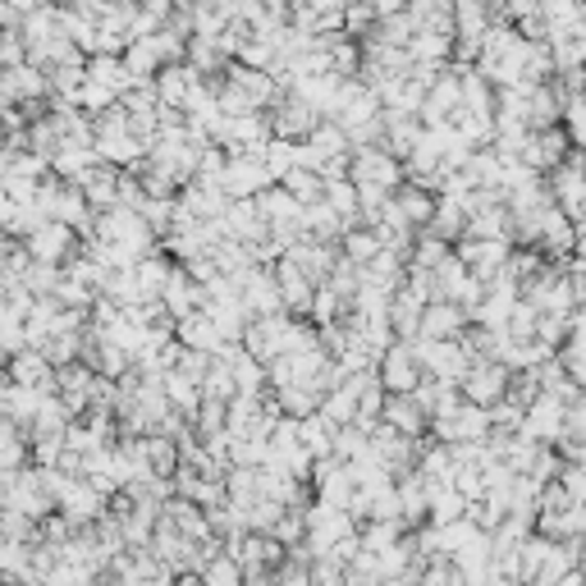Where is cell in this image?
Wrapping results in <instances>:
<instances>
[{"label": "cell", "mask_w": 586, "mask_h": 586, "mask_svg": "<svg viewBox=\"0 0 586 586\" xmlns=\"http://www.w3.org/2000/svg\"><path fill=\"white\" fill-rule=\"evenodd\" d=\"M430 436L445 440V445H486L490 436H496V422H490V408L462 404L454 417L430 422Z\"/></svg>", "instance_id": "8992f818"}, {"label": "cell", "mask_w": 586, "mask_h": 586, "mask_svg": "<svg viewBox=\"0 0 586 586\" xmlns=\"http://www.w3.org/2000/svg\"><path fill=\"white\" fill-rule=\"evenodd\" d=\"M408 344L417 349V358H422V366H426V376L449 381V385H462V376H468L472 362H477L462 339H426V334H417V339H408Z\"/></svg>", "instance_id": "7a4b0ae2"}, {"label": "cell", "mask_w": 586, "mask_h": 586, "mask_svg": "<svg viewBox=\"0 0 586 586\" xmlns=\"http://www.w3.org/2000/svg\"><path fill=\"white\" fill-rule=\"evenodd\" d=\"M280 183H285V189H289V193H294L302 206H312V202H321V198H326V174H321V170L294 166V170H289Z\"/></svg>", "instance_id": "b9f144b4"}, {"label": "cell", "mask_w": 586, "mask_h": 586, "mask_svg": "<svg viewBox=\"0 0 586 586\" xmlns=\"http://www.w3.org/2000/svg\"><path fill=\"white\" fill-rule=\"evenodd\" d=\"M394 202H398V211L408 215V225H413V230H426V225H430V215H436V202H440V198L430 193V189H422V183L408 179L404 189L394 193Z\"/></svg>", "instance_id": "836d02e7"}, {"label": "cell", "mask_w": 586, "mask_h": 586, "mask_svg": "<svg viewBox=\"0 0 586 586\" xmlns=\"http://www.w3.org/2000/svg\"><path fill=\"white\" fill-rule=\"evenodd\" d=\"M454 262V243H445L440 234H430V230H422L417 234V243H413V270H430V275H436L440 266H449Z\"/></svg>", "instance_id": "8d00e7d4"}, {"label": "cell", "mask_w": 586, "mask_h": 586, "mask_svg": "<svg viewBox=\"0 0 586 586\" xmlns=\"http://www.w3.org/2000/svg\"><path fill=\"white\" fill-rule=\"evenodd\" d=\"M339 248H344V257H349V262L372 266V262L385 253V243H381V234H376L372 225H353L344 238H339Z\"/></svg>", "instance_id": "f35d334b"}, {"label": "cell", "mask_w": 586, "mask_h": 586, "mask_svg": "<svg viewBox=\"0 0 586 586\" xmlns=\"http://www.w3.org/2000/svg\"><path fill=\"white\" fill-rule=\"evenodd\" d=\"M243 586H275V573H248Z\"/></svg>", "instance_id": "11a10c76"}, {"label": "cell", "mask_w": 586, "mask_h": 586, "mask_svg": "<svg viewBox=\"0 0 586 586\" xmlns=\"http://www.w3.org/2000/svg\"><path fill=\"white\" fill-rule=\"evenodd\" d=\"M513 248H518V243H509V238H462L454 253L462 257V266H468L472 275H481V280L490 285V280H496V275L509 266Z\"/></svg>", "instance_id": "5bb4252c"}, {"label": "cell", "mask_w": 586, "mask_h": 586, "mask_svg": "<svg viewBox=\"0 0 586 586\" xmlns=\"http://www.w3.org/2000/svg\"><path fill=\"white\" fill-rule=\"evenodd\" d=\"M179 344H183V349H198V353H221L230 339H225L221 326H215V317L202 307V312H193V317L179 321Z\"/></svg>", "instance_id": "484cf974"}, {"label": "cell", "mask_w": 586, "mask_h": 586, "mask_svg": "<svg viewBox=\"0 0 586 586\" xmlns=\"http://www.w3.org/2000/svg\"><path fill=\"white\" fill-rule=\"evenodd\" d=\"M545 179H550V193H554V202H560V211H568L577 221V215L586 211V151L573 147V157L560 170H550Z\"/></svg>", "instance_id": "8fae6325"}, {"label": "cell", "mask_w": 586, "mask_h": 586, "mask_svg": "<svg viewBox=\"0 0 586 586\" xmlns=\"http://www.w3.org/2000/svg\"><path fill=\"white\" fill-rule=\"evenodd\" d=\"M468 326H472L468 307H458L449 298H436V302L426 307V317H422V334L426 339H462V334H468Z\"/></svg>", "instance_id": "603a6c76"}, {"label": "cell", "mask_w": 586, "mask_h": 586, "mask_svg": "<svg viewBox=\"0 0 586 586\" xmlns=\"http://www.w3.org/2000/svg\"><path fill=\"white\" fill-rule=\"evenodd\" d=\"M321 413H326L334 426H353V422H358V413H362V394H358L353 376H349L344 385H334V390L321 398Z\"/></svg>", "instance_id": "e575fe53"}, {"label": "cell", "mask_w": 586, "mask_h": 586, "mask_svg": "<svg viewBox=\"0 0 586 586\" xmlns=\"http://www.w3.org/2000/svg\"><path fill=\"white\" fill-rule=\"evenodd\" d=\"M275 398H280V408H285V417H312V413H321V394L317 390H307V385H285V390H275Z\"/></svg>", "instance_id": "7dc6e473"}, {"label": "cell", "mask_w": 586, "mask_h": 586, "mask_svg": "<svg viewBox=\"0 0 586 586\" xmlns=\"http://www.w3.org/2000/svg\"><path fill=\"white\" fill-rule=\"evenodd\" d=\"M174 586H206V582H202V573H183V577H174Z\"/></svg>", "instance_id": "9f6ffc18"}, {"label": "cell", "mask_w": 586, "mask_h": 586, "mask_svg": "<svg viewBox=\"0 0 586 586\" xmlns=\"http://www.w3.org/2000/svg\"><path fill=\"white\" fill-rule=\"evenodd\" d=\"M289 257H294V262H298L307 275H312L317 285H326V280H330V270L339 266L334 243H326V238H312V234H307V238H298L294 248H289Z\"/></svg>", "instance_id": "4316f807"}, {"label": "cell", "mask_w": 586, "mask_h": 586, "mask_svg": "<svg viewBox=\"0 0 586 586\" xmlns=\"http://www.w3.org/2000/svg\"><path fill=\"white\" fill-rule=\"evenodd\" d=\"M417 586H468V582H462L458 564L440 554V560H430V564L422 568V582H417Z\"/></svg>", "instance_id": "f907efd6"}, {"label": "cell", "mask_w": 586, "mask_h": 586, "mask_svg": "<svg viewBox=\"0 0 586 586\" xmlns=\"http://www.w3.org/2000/svg\"><path fill=\"white\" fill-rule=\"evenodd\" d=\"M243 577H248V568H243L230 550L211 554V564L202 568V582H206V586H243Z\"/></svg>", "instance_id": "bcb514c9"}, {"label": "cell", "mask_w": 586, "mask_h": 586, "mask_svg": "<svg viewBox=\"0 0 586 586\" xmlns=\"http://www.w3.org/2000/svg\"><path fill=\"white\" fill-rule=\"evenodd\" d=\"M404 536H408V522H366V528H362V550L381 554V550L398 545Z\"/></svg>", "instance_id": "c3c4849f"}, {"label": "cell", "mask_w": 586, "mask_h": 586, "mask_svg": "<svg viewBox=\"0 0 586 586\" xmlns=\"http://www.w3.org/2000/svg\"><path fill=\"white\" fill-rule=\"evenodd\" d=\"M10 381H19V385H33V390H46V394H55V381H60V366L42 353V349H23V353H14L10 358Z\"/></svg>", "instance_id": "cb8c5ba5"}, {"label": "cell", "mask_w": 586, "mask_h": 586, "mask_svg": "<svg viewBox=\"0 0 586 586\" xmlns=\"http://www.w3.org/2000/svg\"><path fill=\"white\" fill-rule=\"evenodd\" d=\"M262 161H266V170L275 174V179H285L298 161H302V142H289V138H270L266 142V151H262Z\"/></svg>", "instance_id": "f6af8a7d"}, {"label": "cell", "mask_w": 586, "mask_h": 586, "mask_svg": "<svg viewBox=\"0 0 586 586\" xmlns=\"http://www.w3.org/2000/svg\"><path fill=\"white\" fill-rule=\"evenodd\" d=\"M225 230H230V238L248 243V248H262V243L270 238V221H266V211L257 206V198H238V202H230V211H225Z\"/></svg>", "instance_id": "ffe728a7"}, {"label": "cell", "mask_w": 586, "mask_h": 586, "mask_svg": "<svg viewBox=\"0 0 586 586\" xmlns=\"http://www.w3.org/2000/svg\"><path fill=\"white\" fill-rule=\"evenodd\" d=\"M92 142H97V151H102V161H106V166L134 170V166L147 161V142L129 129V110H125V102H119L115 110H106V115L92 119Z\"/></svg>", "instance_id": "6da1fadb"}, {"label": "cell", "mask_w": 586, "mask_h": 586, "mask_svg": "<svg viewBox=\"0 0 586 586\" xmlns=\"http://www.w3.org/2000/svg\"><path fill=\"white\" fill-rule=\"evenodd\" d=\"M134 270H138L142 294H147V298H161V294H166V285H170V275H174V262H170V253H161V248H157L151 257H142Z\"/></svg>", "instance_id": "ab89813d"}, {"label": "cell", "mask_w": 586, "mask_h": 586, "mask_svg": "<svg viewBox=\"0 0 586 586\" xmlns=\"http://www.w3.org/2000/svg\"><path fill=\"white\" fill-rule=\"evenodd\" d=\"M398 500H404V522H408V532L426 528V522H430V486H426V477H422L417 468L398 477Z\"/></svg>", "instance_id": "4dcf8cb0"}, {"label": "cell", "mask_w": 586, "mask_h": 586, "mask_svg": "<svg viewBox=\"0 0 586 586\" xmlns=\"http://www.w3.org/2000/svg\"><path fill=\"white\" fill-rule=\"evenodd\" d=\"M468 509H472V500L462 496L458 486L430 490V522H436V528H445V522H454V518H468Z\"/></svg>", "instance_id": "60d3db41"}, {"label": "cell", "mask_w": 586, "mask_h": 586, "mask_svg": "<svg viewBox=\"0 0 586 586\" xmlns=\"http://www.w3.org/2000/svg\"><path fill=\"white\" fill-rule=\"evenodd\" d=\"M358 536V518L349 509H334V504H312L307 509V545H312V554H330L339 541Z\"/></svg>", "instance_id": "5b68a950"}, {"label": "cell", "mask_w": 586, "mask_h": 586, "mask_svg": "<svg viewBox=\"0 0 586 586\" xmlns=\"http://www.w3.org/2000/svg\"><path fill=\"white\" fill-rule=\"evenodd\" d=\"M97 166H102V151H97V142H92V138H65V142H60V151L51 157L55 179H70V183H78L87 170H97Z\"/></svg>", "instance_id": "7402d4cb"}, {"label": "cell", "mask_w": 586, "mask_h": 586, "mask_svg": "<svg viewBox=\"0 0 586 586\" xmlns=\"http://www.w3.org/2000/svg\"><path fill=\"white\" fill-rule=\"evenodd\" d=\"M568 157H573V134H568L564 125H554V129H532L528 147H522V166H532L536 174L560 170Z\"/></svg>", "instance_id": "7c38bea8"}, {"label": "cell", "mask_w": 586, "mask_h": 586, "mask_svg": "<svg viewBox=\"0 0 586 586\" xmlns=\"http://www.w3.org/2000/svg\"><path fill=\"white\" fill-rule=\"evenodd\" d=\"M125 65H129V74L138 78V83H151L157 78L170 60H166V51H161V42L157 38H138V42H129V51H125Z\"/></svg>", "instance_id": "d6a6232c"}, {"label": "cell", "mask_w": 586, "mask_h": 586, "mask_svg": "<svg viewBox=\"0 0 586 586\" xmlns=\"http://www.w3.org/2000/svg\"><path fill=\"white\" fill-rule=\"evenodd\" d=\"M78 183H83V193H87L92 211H110V206H119V183H125V170L102 161L97 170H87Z\"/></svg>", "instance_id": "f1b7e54d"}, {"label": "cell", "mask_w": 586, "mask_h": 586, "mask_svg": "<svg viewBox=\"0 0 586 586\" xmlns=\"http://www.w3.org/2000/svg\"><path fill=\"white\" fill-rule=\"evenodd\" d=\"M106 490L92 481V477H70V486L60 490V513H65L74 528H97L106 518Z\"/></svg>", "instance_id": "9c48e42d"}, {"label": "cell", "mask_w": 586, "mask_h": 586, "mask_svg": "<svg viewBox=\"0 0 586 586\" xmlns=\"http://www.w3.org/2000/svg\"><path fill=\"white\" fill-rule=\"evenodd\" d=\"M509 390H513V366H504L496 358H477L472 372L462 376V398H468V404H481V408L504 404Z\"/></svg>", "instance_id": "277c9868"}, {"label": "cell", "mask_w": 586, "mask_h": 586, "mask_svg": "<svg viewBox=\"0 0 586 586\" xmlns=\"http://www.w3.org/2000/svg\"><path fill=\"white\" fill-rule=\"evenodd\" d=\"M275 586H317V582H312V568H307V564L285 560L280 568H275Z\"/></svg>", "instance_id": "db71d44e"}, {"label": "cell", "mask_w": 586, "mask_h": 586, "mask_svg": "<svg viewBox=\"0 0 586 586\" xmlns=\"http://www.w3.org/2000/svg\"><path fill=\"white\" fill-rule=\"evenodd\" d=\"M381 422H390V426H398L404 436H426L430 430V417H426V408L417 404V394H390L385 398V413H381Z\"/></svg>", "instance_id": "f546056e"}, {"label": "cell", "mask_w": 586, "mask_h": 586, "mask_svg": "<svg viewBox=\"0 0 586 586\" xmlns=\"http://www.w3.org/2000/svg\"><path fill=\"white\" fill-rule=\"evenodd\" d=\"M46 398H51L46 390H33V385H19V381H10V385H6V398H0V404H6V417H10V422H19V426H33Z\"/></svg>", "instance_id": "1f68e13d"}, {"label": "cell", "mask_w": 586, "mask_h": 586, "mask_svg": "<svg viewBox=\"0 0 586 586\" xmlns=\"http://www.w3.org/2000/svg\"><path fill=\"white\" fill-rule=\"evenodd\" d=\"M225 490H230V500H234V504L253 509V504L262 500V468H230Z\"/></svg>", "instance_id": "ee69618b"}, {"label": "cell", "mask_w": 586, "mask_h": 586, "mask_svg": "<svg viewBox=\"0 0 586 586\" xmlns=\"http://www.w3.org/2000/svg\"><path fill=\"white\" fill-rule=\"evenodd\" d=\"M221 183H225V193L238 202V198H262L270 183H280L270 170H266V161L262 157H230V166H225V174H221Z\"/></svg>", "instance_id": "2e32d148"}, {"label": "cell", "mask_w": 586, "mask_h": 586, "mask_svg": "<svg viewBox=\"0 0 586 586\" xmlns=\"http://www.w3.org/2000/svg\"><path fill=\"white\" fill-rule=\"evenodd\" d=\"M577 257H586V234H582V238H577Z\"/></svg>", "instance_id": "6f0895ef"}, {"label": "cell", "mask_w": 586, "mask_h": 586, "mask_svg": "<svg viewBox=\"0 0 586 586\" xmlns=\"http://www.w3.org/2000/svg\"><path fill=\"white\" fill-rule=\"evenodd\" d=\"M174 486H179V496L193 500L198 509H215V504L230 500L225 481H221V477H202L198 468H179V472H174Z\"/></svg>", "instance_id": "83f0119b"}, {"label": "cell", "mask_w": 586, "mask_h": 586, "mask_svg": "<svg viewBox=\"0 0 586 586\" xmlns=\"http://www.w3.org/2000/svg\"><path fill=\"white\" fill-rule=\"evenodd\" d=\"M183 211H193L198 221H225V211H230V193H225V183L221 179H193V183H183V193H179Z\"/></svg>", "instance_id": "d6986e66"}, {"label": "cell", "mask_w": 586, "mask_h": 586, "mask_svg": "<svg viewBox=\"0 0 586 586\" xmlns=\"http://www.w3.org/2000/svg\"><path fill=\"white\" fill-rule=\"evenodd\" d=\"M275 280H280V294H285V312H294V317H312V302H317V280L307 275L289 253L275 262Z\"/></svg>", "instance_id": "e0dca14e"}, {"label": "cell", "mask_w": 586, "mask_h": 586, "mask_svg": "<svg viewBox=\"0 0 586 586\" xmlns=\"http://www.w3.org/2000/svg\"><path fill=\"white\" fill-rule=\"evenodd\" d=\"M344 560H339V554H317L312 560V582L317 586H344Z\"/></svg>", "instance_id": "816d5d0a"}, {"label": "cell", "mask_w": 586, "mask_h": 586, "mask_svg": "<svg viewBox=\"0 0 586 586\" xmlns=\"http://www.w3.org/2000/svg\"><path fill=\"white\" fill-rule=\"evenodd\" d=\"M28 102H51V74L33 60L6 70V106H28Z\"/></svg>", "instance_id": "44dd1931"}, {"label": "cell", "mask_w": 586, "mask_h": 586, "mask_svg": "<svg viewBox=\"0 0 586 586\" xmlns=\"http://www.w3.org/2000/svg\"><path fill=\"white\" fill-rule=\"evenodd\" d=\"M522 436H532V440H541V445H560V440L568 436V404H560V398L541 394L536 404L528 408Z\"/></svg>", "instance_id": "ac0fdd59"}, {"label": "cell", "mask_w": 586, "mask_h": 586, "mask_svg": "<svg viewBox=\"0 0 586 586\" xmlns=\"http://www.w3.org/2000/svg\"><path fill=\"white\" fill-rule=\"evenodd\" d=\"M280 518H285V504H280V500H266V496H262V500L248 509L253 532H266V536L275 532V522H280Z\"/></svg>", "instance_id": "f5cc1de1"}, {"label": "cell", "mask_w": 586, "mask_h": 586, "mask_svg": "<svg viewBox=\"0 0 586 586\" xmlns=\"http://www.w3.org/2000/svg\"><path fill=\"white\" fill-rule=\"evenodd\" d=\"M349 179L358 183V189H385V193H398V189L408 183V166L398 161L390 147H362V151H353Z\"/></svg>", "instance_id": "3957f363"}, {"label": "cell", "mask_w": 586, "mask_h": 586, "mask_svg": "<svg viewBox=\"0 0 586 586\" xmlns=\"http://www.w3.org/2000/svg\"><path fill=\"white\" fill-rule=\"evenodd\" d=\"M275 541H280V545H302L307 541V509H285V518L280 522H275V532H270Z\"/></svg>", "instance_id": "681fc988"}, {"label": "cell", "mask_w": 586, "mask_h": 586, "mask_svg": "<svg viewBox=\"0 0 586 586\" xmlns=\"http://www.w3.org/2000/svg\"><path fill=\"white\" fill-rule=\"evenodd\" d=\"M302 430V445L312 449V458H334V440H339V426L326 417V413H312V417H302L298 422Z\"/></svg>", "instance_id": "74e56055"}, {"label": "cell", "mask_w": 586, "mask_h": 586, "mask_svg": "<svg viewBox=\"0 0 586 586\" xmlns=\"http://www.w3.org/2000/svg\"><path fill=\"white\" fill-rule=\"evenodd\" d=\"M321 110L307 106L302 97H294V92H285L280 102L270 106V125H275V138H289V142H307L317 129H321Z\"/></svg>", "instance_id": "30bf717a"}, {"label": "cell", "mask_w": 586, "mask_h": 586, "mask_svg": "<svg viewBox=\"0 0 586 586\" xmlns=\"http://www.w3.org/2000/svg\"><path fill=\"white\" fill-rule=\"evenodd\" d=\"M202 78L206 74H198L189 60H183V65H166L161 74H157V92H161V106H170V110H183L193 102V92L202 87Z\"/></svg>", "instance_id": "d4e9b609"}, {"label": "cell", "mask_w": 586, "mask_h": 586, "mask_svg": "<svg viewBox=\"0 0 586 586\" xmlns=\"http://www.w3.org/2000/svg\"><path fill=\"white\" fill-rule=\"evenodd\" d=\"M381 381L390 394H417V385L426 381V366L417 358V349L408 344V339H398V344L381 358Z\"/></svg>", "instance_id": "4fadbf2b"}, {"label": "cell", "mask_w": 586, "mask_h": 586, "mask_svg": "<svg viewBox=\"0 0 586 586\" xmlns=\"http://www.w3.org/2000/svg\"><path fill=\"white\" fill-rule=\"evenodd\" d=\"M312 490H317L321 504L349 509L353 496H358V477H353L349 462H339V458H317V468H312Z\"/></svg>", "instance_id": "9a60e30c"}, {"label": "cell", "mask_w": 586, "mask_h": 586, "mask_svg": "<svg viewBox=\"0 0 586 586\" xmlns=\"http://www.w3.org/2000/svg\"><path fill=\"white\" fill-rule=\"evenodd\" d=\"M430 528H436V522H430ZM477 532H486L481 528V522L468 513V518H454V522H445V528H436V536H440V554H445V560H454V554L462 550V545H468Z\"/></svg>", "instance_id": "7bdbcfd3"}, {"label": "cell", "mask_w": 586, "mask_h": 586, "mask_svg": "<svg viewBox=\"0 0 586 586\" xmlns=\"http://www.w3.org/2000/svg\"><path fill=\"white\" fill-rule=\"evenodd\" d=\"M334 358L326 349H298V353H285V358H275L270 362V385L275 390H285V385H307V390H317V381L326 376V366ZM321 394V390H317Z\"/></svg>", "instance_id": "ba28073f"}, {"label": "cell", "mask_w": 586, "mask_h": 586, "mask_svg": "<svg viewBox=\"0 0 586 586\" xmlns=\"http://www.w3.org/2000/svg\"><path fill=\"white\" fill-rule=\"evenodd\" d=\"M23 243H28V253H33V262H51V266H70L83 253V234L74 225H65V221H46Z\"/></svg>", "instance_id": "52a82bcc"}, {"label": "cell", "mask_w": 586, "mask_h": 586, "mask_svg": "<svg viewBox=\"0 0 586 586\" xmlns=\"http://www.w3.org/2000/svg\"><path fill=\"white\" fill-rule=\"evenodd\" d=\"M302 221H307V234H312V238H326V243H339V238L349 234V221H344V215H339L326 198L307 206V211H302Z\"/></svg>", "instance_id": "d590c367"}]
</instances>
